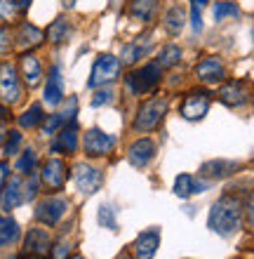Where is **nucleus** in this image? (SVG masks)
<instances>
[{"instance_id":"39","label":"nucleus","mask_w":254,"mask_h":259,"mask_svg":"<svg viewBox=\"0 0 254 259\" xmlns=\"http://www.w3.org/2000/svg\"><path fill=\"white\" fill-rule=\"evenodd\" d=\"M12 50V35L7 28H0V52H10Z\"/></svg>"},{"instance_id":"45","label":"nucleus","mask_w":254,"mask_h":259,"mask_svg":"<svg viewBox=\"0 0 254 259\" xmlns=\"http://www.w3.org/2000/svg\"><path fill=\"white\" fill-rule=\"evenodd\" d=\"M0 116H5V109H3V106H0Z\"/></svg>"},{"instance_id":"33","label":"nucleus","mask_w":254,"mask_h":259,"mask_svg":"<svg viewBox=\"0 0 254 259\" xmlns=\"http://www.w3.org/2000/svg\"><path fill=\"white\" fill-rule=\"evenodd\" d=\"M33 165H35V151L28 149V151H24L21 158L17 160V170L19 172H31L33 170Z\"/></svg>"},{"instance_id":"27","label":"nucleus","mask_w":254,"mask_h":259,"mask_svg":"<svg viewBox=\"0 0 254 259\" xmlns=\"http://www.w3.org/2000/svg\"><path fill=\"white\" fill-rule=\"evenodd\" d=\"M19 236V224L14 219H0V247L10 245Z\"/></svg>"},{"instance_id":"34","label":"nucleus","mask_w":254,"mask_h":259,"mask_svg":"<svg viewBox=\"0 0 254 259\" xmlns=\"http://www.w3.org/2000/svg\"><path fill=\"white\" fill-rule=\"evenodd\" d=\"M62 125H66L64 118L59 116V113H55V116H49L47 120L42 123V132H45V135H57V130L62 127Z\"/></svg>"},{"instance_id":"5","label":"nucleus","mask_w":254,"mask_h":259,"mask_svg":"<svg viewBox=\"0 0 254 259\" xmlns=\"http://www.w3.org/2000/svg\"><path fill=\"white\" fill-rule=\"evenodd\" d=\"M19 97H21V85L14 66L12 64H0V99L5 104H14L19 102Z\"/></svg>"},{"instance_id":"47","label":"nucleus","mask_w":254,"mask_h":259,"mask_svg":"<svg viewBox=\"0 0 254 259\" xmlns=\"http://www.w3.org/2000/svg\"><path fill=\"white\" fill-rule=\"evenodd\" d=\"M73 259H83V257H73Z\"/></svg>"},{"instance_id":"13","label":"nucleus","mask_w":254,"mask_h":259,"mask_svg":"<svg viewBox=\"0 0 254 259\" xmlns=\"http://www.w3.org/2000/svg\"><path fill=\"white\" fill-rule=\"evenodd\" d=\"M21 179L19 177H12L10 182L5 184V189H3V198H0V207L5 212L14 210L17 205L24 200V193H21Z\"/></svg>"},{"instance_id":"9","label":"nucleus","mask_w":254,"mask_h":259,"mask_svg":"<svg viewBox=\"0 0 254 259\" xmlns=\"http://www.w3.org/2000/svg\"><path fill=\"white\" fill-rule=\"evenodd\" d=\"M73 179H76L78 189H80L83 193H94L96 189H99V184H101V175H99V170L89 167L87 163H78L76 165Z\"/></svg>"},{"instance_id":"37","label":"nucleus","mask_w":254,"mask_h":259,"mask_svg":"<svg viewBox=\"0 0 254 259\" xmlns=\"http://www.w3.org/2000/svg\"><path fill=\"white\" fill-rule=\"evenodd\" d=\"M99 222H101L104 226L109 224L111 229H116V219H113V212H111V207H106V205H104L101 210H99Z\"/></svg>"},{"instance_id":"44","label":"nucleus","mask_w":254,"mask_h":259,"mask_svg":"<svg viewBox=\"0 0 254 259\" xmlns=\"http://www.w3.org/2000/svg\"><path fill=\"white\" fill-rule=\"evenodd\" d=\"M62 3H64L66 7H73V5H76V0H62Z\"/></svg>"},{"instance_id":"29","label":"nucleus","mask_w":254,"mask_h":259,"mask_svg":"<svg viewBox=\"0 0 254 259\" xmlns=\"http://www.w3.org/2000/svg\"><path fill=\"white\" fill-rule=\"evenodd\" d=\"M212 14H214V21H224V19H228V17H238L240 10H238V5L231 3V0H221V3L214 5Z\"/></svg>"},{"instance_id":"19","label":"nucleus","mask_w":254,"mask_h":259,"mask_svg":"<svg viewBox=\"0 0 254 259\" xmlns=\"http://www.w3.org/2000/svg\"><path fill=\"white\" fill-rule=\"evenodd\" d=\"M219 97L226 106H240V104L245 102V97H247V90H245V85H242L240 80H233L221 88Z\"/></svg>"},{"instance_id":"23","label":"nucleus","mask_w":254,"mask_h":259,"mask_svg":"<svg viewBox=\"0 0 254 259\" xmlns=\"http://www.w3.org/2000/svg\"><path fill=\"white\" fill-rule=\"evenodd\" d=\"M40 42H42V31L40 28H35L33 24H21L19 35H17V45H19L21 50L35 48V45H40Z\"/></svg>"},{"instance_id":"31","label":"nucleus","mask_w":254,"mask_h":259,"mask_svg":"<svg viewBox=\"0 0 254 259\" xmlns=\"http://www.w3.org/2000/svg\"><path fill=\"white\" fill-rule=\"evenodd\" d=\"M179 59H181V50H179L177 45H167V48L160 52L158 64H160L163 68H170V66H174Z\"/></svg>"},{"instance_id":"41","label":"nucleus","mask_w":254,"mask_h":259,"mask_svg":"<svg viewBox=\"0 0 254 259\" xmlns=\"http://www.w3.org/2000/svg\"><path fill=\"white\" fill-rule=\"evenodd\" d=\"M247 219H249V224L254 226V196L249 198V203H247Z\"/></svg>"},{"instance_id":"8","label":"nucleus","mask_w":254,"mask_h":259,"mask_svg":"<svg viewBox=\"0 0 254 259\" xmlns=\"http://www.w3.org/2000/svg\"><path fill=\"white\" fill-rule=\"evenodd\" d=\"M113 146H116V139L101 130L94 127L85 135V151L89 156H106L109 151H113Z\"/></svg>"},{"instance_id":"16","label":"nucleus","mask_w":254,"mask_h":259,"mask_svg":"<svg viewBox=\"0 0 254 259\" xmlns=\"http://www.w3.org/2000/svg\"><path fill=\"white\" fill-rule=\"evenodd\" d=\"M24 247H26V252H33V254H47L49 247H52V243H49V236L42 229H31L26 236V243H24Z\"/></svg>"},{"instance_id":"42","label":"nucleus","mask_w":254,"mask_h":259,"mask_svg":"<svg viewBox=\"0 0 254 259\" xmlns=\"http://www.w3.org/2000/svg\"><path fill=\"white\" fill-rule=\"evenodd\" d=\"M17 3H19V5H21V7H24V10H26V7H28V5H31V0H17Z\"/></svg>"},{"instance_id":"25","label":"nucleus","mask_w":254,"mask_h":259,"mask_svg":"<svg viewBox=\"0 0 254 259\" xmlns=\"http://www.w3.org/2000/svg\"><path fill=\"white\" fill-rule=\"evenodd\" d=\"M42 120H45V113H42L40 104H33V106H28V109L19 116V125H21V127H38Z\"/></svg>"},{"instance_id":"43","label":"nucleus","mask_w":254,"mask_h":259,"mask_svg":"<svg viewBox=\"0 0 254 259\" xmlns=\"http://www.w3.org/2000/svg\"><path fill=\"white\" fill-rule=\"evenodd\" d=\"M3 137H5V125L0 123V144H3Z\"/></svg>"},{"instance_id":"30","label":"nucleus","mask_w":254,"mask_h":259,"mask_svg":"<svg viewBox=\"0 0 254 259\" xmlns=\"http://www.w3.org/2000/svg\"><path fill=\"white\" fill-rule=\"evenodd\" d=\"M207 0H191V26L195 33L202 31V10Z\"/></svg>"},{"instance_id":"24","label":"nucleus","mask_w":254,"mask_h":259,"mask_svg":"<svg viewBox=\"0 0 254 259\" xmlns=\"http://www.w3.org/2000/svg\"><path fill=\"white\" fill-rule=\"evenodd\" d=\"M156 7H158V0H130L127 12H130L132 17H137V19L146 21L156 14Z\"/></svg>"},{"instance_id":"14","label":"nucleus","mask_w":254,"mask_h":259,"mask_svg":"<svg viewBox=\"0 0 254 259\" xmlns=\"http://www.w3.org/2000/svg\"><path fill=\"white\" fill-rule=\"evenodd\" d=\"M64 99V80H62V73L59 68H52L49 71V78H47V85H45V102L49 106H59Z\"/></svg>"},{"instance_id":"20","label":"nucleus","mask_w":254,"mask_h":259,"mask_svg":"<svg viewBox=\"0 0 254 259\" xmlns=\"http://www.w3.org/2000/svg\"><path fill=\"white\" fill-rule=\"evenodd\" d=\"M207 189V182H198L191 175H179L177 182H174V193L179 198H188L191 193H200Z\"/></svg>"},{"instance_id":"32","label":"nucleus","mask_w":254,"mask_h":259,"mask_svg":"<svg viewBox=\"0 0 254 259\" xmlns=\"http://www.w3.org/2000/svg\"><path fill=\"white\" fill-rule=\"evenodd\" d=\"M21 10H24V7H21L17 0H0V19H5V21L17 19V14H19Z\"/></svg>"},{"instance_id":"3","label":"nucleus","mask_w":254,"mask_h":259,"mask_svg":"<svg viewBox=\"0 0 254 259\" xmlns=\"http://www.w3.org/2000/svg\"><path fill=\"white\" fill-rule=\"evenodd\" d=\"M160 71H163V66H160L158 62L146 64V66L132 71V73L127 75V90H130L132 95H146L148 90H153L158 85Z\"/></svg>"},{"instance_id":"11","label":"nucleus","mask_w":254,"mask_h":259,"mask_svg":"<svg viewBox=\"0 0 254 259\" xmlns=\"http://www.w3.org/2000/svg\"><path fill=\"white\" fill-rule=\"evenodd\" d=\"M66 165L62 163V160H57V158H52V160H47V163L42 165V172L40 177L42 182L49 186V189H62L64 182H66Z\"/></svg>"},{"instance_id":"12","label":"nucleus","mask_w":254,"mask_h":259,"mask_svg":"<svg viewBox=\"0 0 254 259\" xmlns=\"http://www.w3.org/2000/svg\"><path fill=\"white\" fill-rule=\"evenodd\" d=\"M195 73H198V78L202 82H207V85H214V82H221V80H224V64H221L217 57H207V59H202V62L198 64Z\"/></svg>"},{"instance_id":"21","label":"nucleus","mask_w":254,"mask_h":259,"mask_svg":"<svg viewBox=\"0 0 254 259\" xmlns=\"http://www.w3.org/2000/svg\"><path fill=\"white\" fill-rule=\"evenodd\" d=\"M21 73H24V80H26L28 88H35L42 78L40 62H38L33 55H24L21 57Z\"/></svg>"},{"instance_id":"7","label":"nucleus","mask_w":254,"mask_h":259,"mask_svg":"<svg viewBox=\"0 0 254 259\" xmlns=\"http://www.w3.org/2000/svg\"><path fill=\"white\" fill-rule=\"evenodd\" d=\"M210 109V95L207 92H191L186 95L184 104H181V116L186 120H200Z\"/></svg>"},{"instance_id":"18","label":"nucleus","mask_w":254,"mask_h":259,"mask_svg":"<svg viewBox=\"0 0 254 259\" xmlns=\"http://www.w3.org/2000/svg\"><path fill=\"white\" fill-rule=\"evenodd\" d=\"M78 146V130L76 125H64L62 132H57V139L52 144L55 151H62V153H73Z\"/></svg>"},{"instance_id":"1","label":"nucleus","mask_w":254,"mask_h":259,"mask_svg":"<svg viewBox=\"0 0 254 259\" xmlns=\"http://www.w3.org/2000/svg\"><path fill=\"white\" fill-rule=\"evenodd\" d=\"M242 217V200L235 196H224L212 205L210 217H207V226L219 236H231L238 231Z\"/></svg>"},{"instance_id":"22","label":"nucleus","mask_w":254,"mask_h":259,"mask_svg":"<svg viewBox=\"0 0 254 259\" xmlns=\"http://www.w3.org/2000/svg\"><path fill=\"white\" fill-rule=\"evenodd\" d=\"M148 52H151V42L146 40V38H139V40H134L123 48V62L134 64V62H139V59H144Z\"/></svg>"},{"instance_id":"17","label":"nucleus","mask_w":254,"mask_h":259,"mask_svg":"<svg viewBox=\"0 0 254 259\" xmlns=\"http://www.w3.org/2000/svg\"><path fill=\"white\" fill-rule=\"evenodd\" d=\"M238 170V163L233 160H210L200 167L202 172V177H210V179H221V177H228V175H233Z\"/></svg>"},{"instance_id":"35","label":"nucleus","mask_w":254,"mask_h":259,"mask_svg":"<svg viewBox=\"0 0 254 259\" xmlns=\"http://www.w3.org/2000/svg\"><path fill=\"white\" fill-rule=\"evenodd\" d=\"M19 144H21V135H19V132H7V144H5V149H3V153H5V156H12Z\"/></svg>"},{"instance_id":"40","label":"nucleus","mask_w":254,"mask_h":259,"mask_svg":"<svg viewBox=\"0 0 254 259\" xmlns=\"http://www.w3.org/2000/svg\"><path fill=\"white\" fill-rule=\"evenodd\" d=\"M66 252H69V243L64 240V243H59V245H57V250H55V259H64V257H66Z\"/></svg>"},{"instance_id":"36","label":"nucleus","mask_w":254,"mask_h":259,"mask_svg":"<svg viewBox=\"0 0 254 259\" xmlns=\"http://www.w3.org/2000/svg\"><path fill=\"white\" fill-rule=\"evenodd\" d=\"M111 90H96L94 97H92V106H104L106 102H111Z\"/></svg>"},{"instance_id":"26","label":"nucleus","mask_w":254,"mask_h":259,"mask_svg":"<svg viewBox=\"0 0 254 259\" xmlns=\"http://www.w3.org/2000/svg\"><path fill=\"white\" fill-rule=\"evenodd\" d=\"M184 21H186V14H184V10H181L179 5H174V7H170V10H167L165 26H167V31H170V33H179V31L184 28Z\"/></svg>"},{"instance_id":"15","label":"nucleus","mask_w":254,"mask_h":259,"mask_svg":"<svg viewBox=\"0 0 254 259\" xmlns=\"http://www.w3.org/2000/svg\"><path fill=\"white\" fill-rule=\"evenodd\" d=\"M158 243H160L158 231H144L137 238V243H134V254H137V259H153V254L158 250Z\"/></svg>"},{"instance_id":"2","label":"nucleus","mask_w":254,"mask_h":259,"mask_svg":"<svg viewBox=\"0 0 254 259\" xmlns=\"http://www.w3.org/2000/svg\"><path fill=\"white\" fill-rule=\"evenodd\" d=\"M167 113V99L163 97H156V99H148V102L139 109L137 120H134V130L139 132H151L160 125L163 116Z\"/></svg>"},{"instance_id":"4","label":"nucleus","mask_w":254,"mask_h":259,"mask_svg":"<svg viewBox=\"0 0 254 259\" xmlns=\"http://www.w3.org/2000/svg\"><path fill=\"white\" fill-rule=\"evenodd\" d=\"M120 73V62H118L113 55H99L96 57L94 66H92V73H89L87 88H101L106 82H113Z\"/></svg>"},{"instance_id":"38","label":"nucleus","mask_w":254,"mask_h":259,"mask_svg":"<svg viewBox=\"0 0 254 259\" xmlns=\"http://www.w3.org/2000/svg\"><path fill=\"white\" fill-rule=\"evenodd\" d=\"M26 191H24V200H31V198L38 193V177H28V182H26V186H24Z\"/></svg>"},{"instance_id":"46","label":"nucleus","mask_w":254,"mask_h":259,"mask_svg":"<svg viewBox=\"0 0 254 259\" xmlns=\"http://www.w3.org/2000/svg\"><path fill=\"white\" fill-rule=\"evenodd\" d=\"M118 259H130V257H127V254H123V257H118Z\"/></svg>"},{"instance_id":"28","label":"nucleus","mask_w":254,"mask_h":259,"mask_svg":"<svg viewBox=\"0 0 254 259\" xmlns=\"http://www.w3.org/2000/svg\"><path fill=\"white\" fill-rule=\"evenodd\" d=\"M69 33H71V26H69V21L64 19V17H59L57 21H52V26L47 28V35H49V40L52 42H64L66 38H69Z\"/></svg>"},{"instance_id":"6","label":"nucleus","mask_w":254,"mask_h":259,"mask_svg":"<svg viewBox=\"0 0 254 259\" xmlns=\"http://www.w3.org/2000/svg\"><path fill=\"white\" fill-rule=\"evenodd\" d=\"M66 210H69V203H66L64 198H59V196L45 198V200L38 205V210H35V219L47 226H55L57 222L66 214Z\"/></svg>"},{"instance_id":"10","label":"nucleus","mask_w":254,"mask_h":259,"mask_svg":"<svg viewBox=\"0 0 254 259\" xmlns=\"http://www.w3.org/2000/svg\"><path fill=\"white\" fill-rule=\"evenodd\" d=\"M153 156H156V144L151 139H139L127 151V158H130V163L134 167H146L153 160Z\"/></svg>"}]
</instances>
